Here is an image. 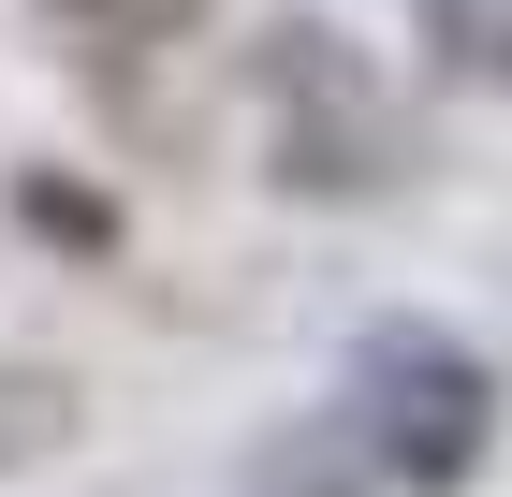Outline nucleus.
I'll use <instances>...</instances> for the list:
<instances>
[{
    "mask_svg": "<svg viewBox=\"0 0 512 497\" xmlns=\"http://www.w3.org/2000/svg\"><path fill=\"white\" fill-rule=\"evenodd\" d=\"M264 161L278 191H395V161H410V117H395V88L366 74L352 30H322V15H293V30H264Z\"/></svg>",
    "mask_w": 512,
    "mask_h": 497,
    "instance_id": "1",
    "label": "nucleus"
},
{
    "mask_svg": "<svg viewBox=\"0 0 512 497\" xmlns=\"http://www.w3.org/2000/svg\"><path fill=\"white\" fill-rule=\"evenodd\" d=\"M337 410L366 424V454H381L395 497H454L483 468V439H498V381H483L469 337H439V322H381V337L352 351V395Z\"/></svg>",
    "mask_w": 512,
    "mask_h": 497,
    "instance_id": "2",
    "label": "nucleus"
},
{
    "mask_svg": "<svg viewBox=\"0 0 512 497\" xmlns=\"http://www.w3.org/2000/svg\"><path fill=\"white\" fill-rule=\"evenodd\" d=\"M249 497H395V483H381V454H366L352 410H308V424H278V439H264Z\"/></svg>",
    "mask_w": 512,
    "mask_h": 497,
    "instance_id": "3",
    "label": "nucleus"
},
{
    "mask_svg": "<svg viewBox=\"0 0 512 497\" xmlns=\"http://www.w3.org/2000/svg\"><path fill=\"white\" fill-rule=\"evenodd\" d=\"M205 0H44V30L74 44V59H161V44H191Z\"/></svg>",
    "mask_w": 512,
    "mask_h": 497,
    "instance_id": "4",
    "label": "nucleus"
},
{
    "mask_svg": "<svg viewBox=\"0 0 512 497\" xmlns=\"http://www.w3.org/2000/svg\"><path fill=\"white\" fill-rule=\"evenodd\" d=\"M425 59L454 88H512V0H425Z\"/></svg>",
    "mask_w": 512,
    "mask_h": 497,
    "instance_id": "5",
    "label": "nucleus"
}]
</instances>
